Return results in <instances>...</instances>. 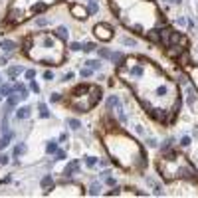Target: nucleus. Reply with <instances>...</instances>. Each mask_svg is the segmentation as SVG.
Returning <instances> with one entry per match:
<instances>
[{
	"instance_id": "nucleus-1",
	"label": "nucleus",
	"mask_w": 198,
	"mask_h": 198,
	"mask_svg": "<svg viewBox=\"0 0 198 198\" xmlns=\"http://www.w3.org/2000/svg\"><path fill=\"white\" fill-rule=\"evenodd\" d=\"M105 147L111 153V156L117 159V163L125 168H143L147 165V156H145L143 149L123 133H115V135L107 137Z\"/></svg>"
},
{
	"instance_id": "nucleus-2",
	"label": "nucleus",
	"mask_w": 198,
	"mask_h": 198,
	"mask_svg": "<svg viewBox=\"0 0 198 198\" xmlns=\"http://www.w3.org/2000/svg\"><path fill=\"white\" fill-rule=\"evenodd\" d=\"M93 32H95V36H97L101 42H109L111 38H113V28H111L109 24H97L95 28H93Z\"/></svg>"
},
{
	"instance_id": "nucleus-3",
	"label": "nucleus",
	"mask_w": 198,
	"mask_h": 198,
	"mask_svg": "<svg viewBox=\"0 0 198 198\" xmlns=\"http://www.w3.org/2000/svg\"><path fill=\"white\" fill-rule=\"evenodd\" d=\"M69 12H71V16L77 18V20H81V18L85 20V18H87V14H89L87 8H83L81 4H71V6H69Z\"/></svg>"
},
{
	"instance_id": "nucleus-4",
	"label": "nucleus",
	"mask_w": 198,
	"mask_h": 198,
	"mask_svg": "<svg viewBox=\"0 0 198 198\" xmlns=\"http://www.w3.org/2000/svg\"><path fill=\"white\" fill-rule=\"evenodd\" d=\"M24 16H22V10H18V8H14V10H10V14H8V22L16 24V22H22Z\"/></svg>"
},
{
	"instance_id": "nucleus-5",
	"label": "nucleus",
	"mask_w": 198,
	"mask_h": 198,
	"mask_svg": "<svg viewBox=\"0 0 198 198\" xmlns=\"http://www.w3.org/2000/svg\"><path fill=\"white\" fill-rule=\"evenodd\" d=\"M77 170H79V161H71V163H69V165L66 166L64 174H66V176H73V174L77 172Z\"/></svg>"
},
{
	"instance_id": "nucleus-6",
	"label": "nucleus",
	"mask_w": 198,
	"mask_h": 198,
	"mask_svg": "<svg viewBox=\"0 0 198 198\" xmlns=\"http://www.w3.org/2000/svg\"><path fill=\"white\" fill-rule=\"evenodd\" d=\"M182 52H184V48H182V46H168L166 55H168V57H178Z\"/></svg>"
},
{
	"instance_id": "nucleus-7",
	"label": "nucleus",
	"mask_w": 198,
	"mask_h": 198,
	"mask_svg": "<svg viewBox=\"0 0 198 198\" xmlns=\"http://www.w3.org/2000/svg\"><path fill=\"white\" fill-rule=\"evenodd\" d=\"M145 36L151 40V42H154V44H161V34H159V30H151V32H145Z\"/></svg>"
},
{
	"instance_id": "nucleus-8",
	"label": "nucleus",
	"mask_w": 198,
	"mask_h": 198,
	"mask_svg": "<svg viewBox=\"0 0 198 198\" xmlns=\"http://www.w3.org/2000/svg\"><path fill=\"white\" fill-rule=\"evenodd\" d=\"M0 48H2L4 52H8V54H10V52H14V50H16V44H14V42H10V40H2V42H0Z\"/></svg>"
},
{
	"instance_id": "nucleus-9",
	"label": "nucleus",
	"mask_w": 198,
	"mask_h": 198,
	"mask_svg": "<svg viewBox=\"0 0 198 198\" xmlns=\"http://www.w3.org/2000/svg\"><path fill=\"white\" fill-rule=\"evenodd\" d=\"M10 139H12V133L10 131L2 135V139H0V151H2V149H6V147L10 145Z\"/></svg>"
},
{
	"instance_id": "nucleus-10",
	"label": "nucleus",
	"mask_w": 198,
	"mask_h": 198,
	"mask_svg": "<svg viewBox=\"0 0 198 198\" xmlns=\"http://www.w3.org/2000/svg\"><path fill=\"white\" fill-rule=\"evenodd\" d=\"M55 36H57L60 40H67V36H69V30H67L66 26H60V28L55 30Z\"/></svg>"
},
{
	"instance_id": "nucleus-11",
	"label": "nucleus",
	"mask_w": 198,
	"mask_h": 198,
	"mask_svg": "<svg viewBox=\"0 0 198 198\" xmlns=\"http://www.w3.org/2000/svg\"><path fill=\"white\" fill-rule=\"evenodd\" d=\"M40 184H42V188H46V190H50V188L54 186V178H52L50 174H46L44 178H42V182H40Z\"/></svg>"
},
{
	"instance_id": "nucleus-12",
	"label": "nucleus",
	"mask_w": 198,
	"mask_h": 198,
	"mask_svg": "<svg viewBox=\"0 0 198 198\" xmlns=\"http://www.w3.org/2000/svg\"><path fill=\"white\" fill-rule=\"evenodd\" d=\"M16 117L18 119H28L30 117V107H20V109L16 111Z\"/></svg>"
},
{
	"instance_id": "nucleus-13",
	"label": "nucleus",
	"mask_w": 198,
	"mask_h": 198,
	"mask_svg": "<svg viewBox=\"0 0 198 198\" xmlns=\"http://www.w3.org/2000/svg\"><path fill=\"white\" fill-rule=\"evenodd\" d=\"M111 62H113V64H117V66H121L123 62H125V55L119 54V52H115V54H111Z\"/></svg>"
},
{
	"instance_id": "nucleus-14",
	"label": "nucleus",
	"mask_w": 198,
	"mask_h": 198,
	"mask_svg": "<svg viewBox=\"0 0 198 198\" xmlns=\"http://www.w3.org/2000/svg\"><path fill=\"white\" fill-rule=\"evenodd\" d=\"M22 71H24L22 66H12L10 69H8V75H10V77H16V75H20Z\"/></svg>"
},
{
	"instance_id": "nucleus-15",
	"label": "nucleus",
	"mask_w": 198,
	"mask_h": 198,
	"mask_svg": "<svg viewBox=\"0 0 198 198\" xmlns=\"http://www.w3.org/2000/svg\"><path fill=\"white\" fill-rule=\"evenodd\" d=\"M12 93H14V87L12 85H2L0 87V95H4V97H10Z\"/></svg>"
},
{
	"instance_id": "nucleus-16",
	"label": "nucleus",
	"mask_w": 198,
	"mask_h": 198,
	"mask_svg": "<svg viewBox=\"0 0 198 198\" xmlns=\"http://www.w3.org/2000/svg\"><path fill=\"white\" fill-rule=\"evenodd\" d=\"M38 109H40V115H42L44 119L50 117V111H48V105H46V103H38Z\"/></svg>"
},
{
	"instance_id": "nucleus-17",
	"label": "nucleus",
	"mask_w": 198,
	"mask_h": 198,
	"mask_svg": "<svg viewBox=\"0 0 198 198\" xmlns=\"http://www.w3.org/2000/svg\"><path fill=\"white\" fill-rule=\"evenodd\" d=\"M145 73V69L141 66H131V75H135V77H141Z\"/></svg>"
},
{
	"instance_id": "nucleus-18",
	"label": "nucleus",
	"mask_w": 198,
	"mask_h": 198,
	"mask_svg": "<svg viewBox=\"0 0 198 198\" xmlns=\"http://www.w3.org/2000/svg\"><path fill=\"white\" fill-rule=\"evenodd\" d=\"M99 190H101V184H99V182H93V184L89 186V194H91V196H97Z\"/></svg>"
},
{
	"instance_id": "nucleus-19",
	"label": "nucleus",
	"mask_w": 198,
	"mask_h": 198,
	"mask_svg": "<svg viewBox=\"0 0 198 198\" xmlns=\"http://www.w3.org/2000/svg\"><path fill=\"white\" fill-rule=\"evenodd\" d=\"M24 153H26V145H24V143H20V145L14 147V156H20V154H24Z\"/></svg>"
},
{
	"instance_id": "nucleus-20",
	"label": "nucleus",
	"mask_w": 198,
	"mask_h": 198,
	"mask_svg": "<svg viewBox=\"0 0 198 198\" xmlns=\"http://www.w3.org/2000/svg\"><path fill=\"white\" fill-rule=\"evenodd\" d=\"M44 10H46L44 2H38V4H34V6H32V12H36V14H40V12H44Z\"/></svg>"
},
{
	"instance_id": "nucleus-21",
	"label": "nucleus",
	"mask_w": 198,
	"mask_h": 198,
	"mask_svg": "<svg viewBox=\"0 0 198 198\" xmlns=\"http://www.w3.org/2000/svg\"><path fill=\"white\" fill-rule=\"evenodd\" d=\"M85 64H87V67H91V69H99V67H101V62H99V60H89Z\"/></svg>"
},
{
	"instance_id": "nucleus-22",
	"label": "nucleus",
	"mask_w": 198,
	"mask_h": 198,
	"mask_svg": "<svg viewBox=\"0 0 198 198\" xmlns=\"http://www.w3.org/2000/svg\"><path fill=\"white\" fill-rule=\"evenodd\" d=\"M190 77H192V83H194V87L198 89V67H194V69L190 71Z\"/></svg>"
},
{
	"instance_id": "nucleus-23",
	"label": "nucleus",
	"mask_w": 198,
	"mask_h": 198,
	"mask_svg": "<svg viewBox=\"0 0 198 198\" xmlns=\"http://www.w3.org/2000/svg\"><path fill=\"white\" fill-rule=\"evenodd\" d=\"M46 151H48V153H55V151H57V143H55V141H50V143L46 145Z\"/></svg>"
},
{
	"instance_id": "nucleus-24",
	"label": "nucleus",
	"mask_w": 198,
	"mask_h": 198,
	"mask_svg": "<svg viewBox=\"0 0 198 198\" xmlns=\"http://www.w3.org/2000/svg\"><path fill=\"white\" fill-rule=\"evenodd\" d=\"M111 54H113V52H109L107 48H101V50H99V55L105 57V60H111Z\"/></svg>"
},
{
	"instance_id": "nucleus-25",
	"label": "nucleus",
	"mask_w": 198,
	"mask_h": 198,
	"mask_svg": "<svg viewBox=\"0 0 198 198\" xmlns=\"http://www.w3.org/2000/svg\"><path fill=\"white\" fill-rule=\"evenodd\" d=\"M89 14H97L99 12V6H97V2H89V8H87Z\"/></svg>"
},
{
	"instance_id": "nucleus-26",
	"label": "nucleus",
	"mask_w": 198,
	"mask_h": 198,
	"mask_svg": "<svg viewBox=\"0 0 198 198\" xmlns=\"http://www.w3.org/2000/svg\"><path fill=\"white\" fill-rule=\"evenodd\" d=\"M67 125H69V127H71V129H79V127H81V123L77 121V119H67Z\"/></svg>"
},
{
	"instance_id": "nucleus-27",
	"label": "nucleus",
	"mask_w": 198,
	"mask_h": 198,
	"mask_svg": "<svg viewBox=\"0 0 198 198\" xmlns=\"http://www.w3.org/2000/svg\"><path fill=\"white\" fill-rule=\"evenodd\" d=\"M95 163H97L95 156H85V165H87V166H95Z\"/></svg>"
},
{
	"instance_id": "nucleus-28",
	"label": "nucleus",
	"mask_w": 198,
	"mask_h": 198,
	"mask_svg": "<svg viewBox=\"0 0 198 198\" xmlns=\"http://www.w3.org/2000/svg\"><path fill=\"white\" fill-rule=\"evenodd\" d=\"M69 50H73V52H79V50H83V46L77 44V42H71V44H69Z\"/></svg>"
},
{
	"instance_id": "nucleus-29",
	"label": "nucleus",
	"mask_w": 198,
	"mask_h": 198,
	"mask_svg": "<svg viewBox=\"0 0 198 198\" xmlns=\"http://www.w3.org/2000/svg\"><path fill=\"white\" fill-rule=\"evenodd\" d=\"M95 50V44L93 42H87V44H83V52H93Z\"/></svg>"
},
{
	"instance_id": "nucleus-30",
	"label": "nucleus",
	"mask_w": 198,
	"mask_h": 198,
	"mask_svg": "<svg viewBox=\"0 0 198 198\" xmlns=\"http://www.w3.org/2000/svg\"><path fill=\"white\" fill-rule=\"evenodd\" d=\"M123 44L125 46H137V40H133V38H123Z\"/></svg>"
},
{
	"instance_id": "nucleus-31",
	"label": "nucleus",
	"mask_w": 198,
	"mask_h": 198,
	"mask_svg": "<svg viewBox=\"0 0 198 198\" xmlns=\"http://www.w3.org/2000/svg\"><path fill=\"white\" fill-rule=\"evenodd\" d=\"M174 143V141H172V139H166L165 143H163V151H168V149H170V145Z\"/></svg>"
},
{
	"instance_id": "nucleus-32",
	"label": "nucleus",
	"mask_w": 198,
	"mask_h": 198,
	"mask_svg": "<svg viewBox=\"0 0 198 198\" xmlns=\"http://www.w3.org/2000/svg\"><path fill=\"white\" fill-rule=\"evenodd\" d=\"M66 159V153L64 151H55V161H64Z\"/></svg>"
},
{
	"instance_id": "nucleus-33",
	"label": "nucleus",
	"mask_w": 198,
	"mask_h": 198,
	"mask_svg": "<svg viewBox=\"0 0 198 198\" xmlns=\"http://www.w3.org/2000/svg\"><path fill=\"white\" fill-rule=\"evenodd\" d=\"M91 75V67H83L81 69V77H89Z\"/></svg>"
},
{
	"instance_id": "nucleus-34",
	"label": "nucleus",
	"mask_w": 198,
	"mask_h": 198,
	"mask_svg": "<svg viewBox=\"0 0 198 198\" xmlns=\"http://www.w3.org/2000/svg\"><path fill=\"white\" fill-rule=\"evenodd\" d=\"M26 77L28 79H34L36 77V69H26Z\"/></svg>"
},
{
	"instance_id": "nucleus-35",
	"label": "nucleus",
	"mask_w": 198,
	"mask_h": 198,
	"mask_svg": "<svg viewBox=\"0 0 198 198\" xmlns=\"http://www.w3.org/2000/svg\"><path fill=\"white\" fill-rule=\"evenodd\" d=\"M190 145V137H182L180 139V147H188Z\"/></svg>"
},
{
	"instance_id": "nucleus-36",
	"label": "nucleus",
	"mask_w": 198,
	"mask_h": 198,
	"mask_svg": "<svg viewBox=\"0 0 198 198\" xmlns=\"http://www.w3.org/2000/svg\"><path fill=\"white\" fill-rule=\"evenodd\" d=\"M30 89H32V91H36V93H38V91H40V85H38L36 81H30Z\"/></svg>"
},
{
	"instance_id": "nucleus-37",
	"label": "nucleus",
	"mask_w": 198,
	"mask_h": 198,
	"mask_svg": "<svg viewBox=\"0 0 198 198\" xmlns=\"http://www.w3.org/2000/svg\"><path fill=\"white\" fill-rule=\"evenodd\" d=\"M36 24H38V26H46V24H48V18H38Z\"/></svg>"
},
{
	"instance_id": "nucleus-38",
	"label": "nucleus",
	"mask_w": 198,
	"mask_h": 198,
	"mask_svg": "<svg viewBox=\"0 0 198 198\" xmlns=\"http://www.w3.org/2000/svg\"><path fill=\"white\" fill-rule=\"evenodd\" d=\"M44 79L52 81V79H54V73H52V71H46V73H44Z\"/></svg>"
},
{
	"instance_id": "nucleus-39",
	"label": "nucleus",
	"mask_w": 198,
	"mask_h": 198,
	"mask_svg": "<svg viewBox=\"0 0 198 198\" xmlns=\"http://www.w3.org/2000/svg\"><path fill=\"white\" fill-rule=\"evenodd\" d=\"M0 163H2V165H8V156H6V154H0Z\"/></svg>"
},
{
	"instance_id": "nucleus-40",
	"label": "nucleus",
	"mask_w": 198,
	"mask_h": 198,
	"mask_svg": "<svg viewBox=\"0 0 198 198\" xmlns=\"http://www.w3.org/2000/svg\"><path fill=\"white\" fill-rule=\"evenodd\" d=\"M107 184H109V186H115V178H111V176H107Z\"/></svg>"
},
{
	"instance_id": "nucleus-41",
	"label": "nucleus",
	"mask_w": 198,
	"mask_h": 198,
	"mask_svg": "<svg viewBox=\"0 0 198 198\" xmlns=\"http://www.w3.org/2000/svg\"><path fill=\"white\" fill-rule=\"evenodd\" d=\"M60 99H62L60 93H54V95H52V101H60Z\"/></svg>"
},
{
	"instance_id": "nucleus-42",
	"label": "nucleus",
	"mask_w": 198,
	"mask_h": 198,
	"mask_svg": "<svg viewBox=\"0 0 198 198\" xmlns=\"http://www.w3.org/2000/svg\"><path fill=\"white\" fill-rule=\"evenodd\" d=\"M107 194H109V196H113V194H119V188L115 186V188H113V190H111V192H107Z\"/></svg>"
},
{
	"instance_id": "nucleus-43",
	"label": "nucleus",
	"mask_w": 198,
	"mask_h": 198,
	"mask_svg": "<svg viewBox=\"0 0 198 198\" xmlns=\"http://www.w3.org/2000/svg\"><path fill=\"white\" fill-rule=\"evenodd\" d=\"M4 64H8V57L4 55V57H0V66H4Z\"/></svg>"
},
{
	"instance_id": "nucleus-44",
	"label": "nucleus",
	"mask_w": 198,
	"mask_h": 198,
	"mask_svg": "<svg viewBox=\"0 0 198 198\" xmlns=\"http://www.w3.org/2000/svg\"><path fill=\"white\" fill-rule=\"evenodd\" d=\"M147 143H149V147H156V141H154V139H149Z\"/></svg>"
},
{
	"instance_id": "nucleus-45",
	"label": "nucleus",
	"mask_w": 198,
	"mask_h": 198,
	"mask_svg": "<svg viewBox=\"0 0 198 198\" xmlns=\"http://www.w3.org/2000/svg\"><path fill=\"white\" fill-rule=\"evenodd\" d=\"M71 77H73V73H71V71H67L66 75H64V79H66V81H67V79H71Z\"/></svg>"
},
{
	"instance_id": "nucleus-46",
	"label": "nucleus",
	"mask_w": 198,
	"mask_h": 198,
	"mask_svg": "<svg viewBox=\"0 0 198 198\" xmlns=\"http://www.w3.org/2000/svg\"><path fill=\"white\" fill-rule=\"evenodd\" d=\"M170 2H172V4H178V2H180V0H170Z\"/></svg>"
},
{
	"instance_id": "nucleus-47",
	"label": "nucleus",
	"mask_w": 198,
	"mask_h": 198,
	"mask_svg": "<svg viewBox=\"0 0 198 198\" xmlns=\"http://www.w3.org/2000/svg\"><path fill=\"white\" fill-rule=\"evenodd\" d=\"M89 2H95V0H89Z\"/></svg>"
},
{
	"instance_id": "nucleus-48",
	"label": "nucleus",
	"mask_w": 198,
	"mask_h": 198,
	"mask_svg": "<svg viewBox=\"0 0 198 198\" xmlns=\"http://www.w3.org/2000/svg\"><path fill=\"white\" fill-rule=\"evenodd\" d=\"M0 99H2V95H0Z\"/></svg>"
},
{
	"instance_id": "nucleus-49",
	"label": "nucleus",
	"mask_w": 198,
	"mask_h": 198,
	"mask_svg": "<svg viewBox=\"0 0 198 198\" xmlns=\"http://www.w3.org/2000/svg\"><path fill=\"white\" fill-rule=\"evenodd\" d=\"M0 81H2V79H0Z\"/></svg>"
}]
</instances>
